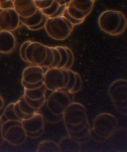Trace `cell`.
I'll return each instance as SVG.
<instances>
[{
	"instance_id": "cell-36",
	"label": "cell",
	"mask_w": 127,
	"mask_h": 152,
	"mask_svg": "<svg viewBox=\"0 0 127 152\" xmlns=\"http://www.w3.org/2000/svg\"><path fill=\"white\" fill-rule=\"evenodd\" d=\"M14 0H12V2H14Z\"/></svg>"
},
{
	"instance_id": "cell-6",
	"label": "cell",
	"mask_w": 127,
	"mask_h": 152,
	"mask_svg": "<svg viewBox=\"0 0 127 152\" xmlns=\"http://www.w3.org/2000/svg\"><path fill=\"white\" fill-rule=\"evenodd\" d=\"M21 122L27 137L35 138L38 136L43 127V118L37 112L30 117L22 120Z\"/></svg>"
},
{
	"instance_id": "cell-27",
	"label": "cell",
	"mask_w": 127,
	"mask_h": 152,
	"mask_svg": "<svg viewBox=\"0 0 127 152\" xmlns=\"http://www.w3.org/2000/svg\"><path fill=\"white\" fill-rule=\"evenodd\" d=\"M67 5H60L59 7L52 15L49 18H56L60 17L62 16L63 13L64 12L65 10L67 7Z\"/></svg>"
},
{
	"instance_id": "cell-10",
	"label": "cell",
	"mask_w": 127,
	"mask_h": 152,
	"mask_svg": "<svg viewBox=\"0 0 127 152\" xmlns=\"http://www.w3.org/2000/svg\"><path fill=\"white\" fill-rule=\"evenodd\" d=\"M16 38L11 32L0 31V53L8 54L14 50Z\"/></svg>"
},
{
	"instance_id": "cell-16",
	"label": "cell",
	"mask_w": 127,
	"mask_h": 152,
	"mask_svg": "<svg viewBox=\"0 0 127 152\" xmlns=\"http://www.w3.org/2000/svg\"><path fill=\"white\" fill-rule=\"evenodd\" d=\"M55 47L59 52L61 57V61L57 68L60 69H63L67 63L68 58L67 51L64 46H57Z\"/></svg>"
},
{
	"instance_id": "cell-3",
	"label": "cell",
	"mask_w": 127,
	"mask_h": 152,
	"mask_svg": "<svg viewBox=\"0 0 127 152\" xmlns=\"http://www.w3.org/2000/svg\"><path fill=\"white\" fill-rule=\"evenodd\" d=\"M122 13L114 10L103 11L98 18L99 27L105 33L112 35L119 26Z\"/></svg>"
},
{
	"instance_id": "cell-19",
	"label": "cell",
	"mask_w": 127,
	"mask_h": 152,
	"mask_svg": "<svg viewBox=\"0 0 127 152\" xmlns=\"http://www.w3.org/2000/svg\"><path fill=\"white\" fill-rule=\"evenodd\" d=\"M127 26V20L125 16L124 15L123 13H122V16H121V19L120 23L119 26H118L117 29L112 34V36H117L120 35L126 28Z\"/></svg>"
},
{
	"instance_id": "cell-2",
	"label": "cell",
	"mask_w": 127,
	"mask_h": 152,
	"mask_svg": "<svg viewBox=\"0 0 127 152\" xmlns=\"http://www.w3.org/2000/svg\"><path fill=\"white\" fill-rule=\"evenodd\" d=\"M44 28L50 37L59 41L67 39L72 31L64 21L62 16L48 17Z\"/></svg>"
},
{
	"instance_id": "cell-35",
	"label": "cell",
	"mask_w": 127,
	"mask_h": 152,
	"mask_svg": "<svg viewBox=\"0 0 127 152\" xmlns=\"http://www.w3.org/2000/svg\"><path fill=\"white\" fill-rule=\"evenodd\" d=\"M35 1H43V0H35Z\"/></svg>"
},
{
	"instance_id": "cell-4",
	"label": "cell",
	"mask_w": 127,
	"mask_h": 152,
	"mask_svg": "<svg viewBox=\"0 0 127 152\" xmlns=\"http://www.w3.org/2000/svg\"><path fill=\"white\" fill-rule=\"evenodd\" d=\"M27 62L40 66L45 61L47 55V46L40 42H31L26 48Z\"/></svg>"
},
{
	"instance_id": "cell-34",
	"label": "cell",
	"mask_w": 127,
	"mask_h": 152,
	"mask_svg": "<svg viewBox=\"0 0 127 152\" xmlns=\"http://www.w3.org/2000/svg\"><path fill=\"white\" fill-rule=\"evenodd\" d=\"M3 10V9L0 8V13L2 11V10ZM2 31V30H1V29H0V31Z\"/></svg>"
},
{
	"instance_id": "cell-20",
	"label": "cell",
	"mask_w": 127,
	"mask_h": 152,
	"mask_svg": "<svg viewBox=\"0 0 127 152\" xmlns=\"http://www.w3.org/2000/svg\"><path fill=\"white\" fill-rule=\"evenodd\" d=\"M26 103L30 106L32 108L36 110H38L42 107L45 102V97L39 100H33L23 97Z\"/></svg>"
},
{
	"instance_id": "cell-30",
	"label": "cell",
	"mask_w": 127,
	"mask_h": 152,
	"mask_svg": "<svg viewBox=\"0 0 127 152\" xmlns=\"http://www.w3.org/2000/svg\"><path fill=\"white\" fill-rule=\"evenodd\" d=\"M60 5H68L72 0H55Z\"/></svg>"
},
{
	"instance_id": "cell-24",
	"label": "cell",
	"mask_w": 127,
	"mask_h": 152,
	"mask_svg": "<svg viewBox=\"0 0 127 152\" xmlns=\"http://www.w3.org/2000/svg\"><path fill=\"white\" fill-rule=\"evenodd\" d=\"M32 41H26L23 42L21 45L20 49V55L21 58L23 61L27 62V60L26 57V51L28 45Z\"/></svg>"
},
{
	"instance_id": "cell-14",
	"label": "cell",
	"mask_w": 127,
	"mask_h": 152,
	"mask_svg": "<svg viewBox=\"0 0 127 152\" xmlns=\"http://www.w3.org/2000/svg\"><path fill=\"white\" fill-rule=\"evenodd\" d=\"M67 9L69 14L73 18L77 20H85L86 18L85 14L75 8L71 2L67 5Z\"/></svg>"
},
{
	"instance_id": "cell-37",
	"label": "cell",
	"mask_w": 127,
	"mask_h": 152,
	"mask_svg": "<svg viewBox=\"0 0 127 152\" xmlns=\"http://www.w3.org/2000/svg\"><path fill=\"white\" fill-rule=\"evenodd\" d=\"M93 1H95V0H93Z\"/></svg>"
},
{
	"instance_id": "cell-26",
	"label": "cell",
	"mask_w": 127,
	"mask_h": 152,
	"mask_svg": "<svg viewBox=\"0 0 127 152\" xmlns=\"http://www.w3.org/2000/svg\"><path fill=\"white\" fill-rule=\"evenodd\" d=\"M48 18V17H47V16L44 15L42 21H41V23H40L39 24L37 25L36 26L27 28L28 29H29V30L31 31H36L39 30L40 29L45 27L46 23V22Z\"/></svg>"
},
{
	"instance_id": "cell-21",
	"label": "cell",
	"mask_w": 127,
	"mask_h": 152,
	"mask_svg": "<svg viewBox=\"0 0 127 152\" xmlns=\"http://www.w3.org/2000/svg\"><path fill=\"white\" fill-rule=\"evenodd\" d=\"M65 47L67 51L68 58L67 63L63 69H65V70H69L73 65L74 62V54L72 50L70 48L67 47L65 46Z\"/></svg>"
},
{
	"instance_id": "cell-18",
	"label": "cell",
	"mask_w": 127,
	"mask_h": 152,
	"mask_svg": "<svg viewBox=\"0 0 127 152\" xmlns=\"http://www.w3.org/2000/svg\"><path fill=\"white\" fill-rule=\"evenodd\" d=\"M60 6L59 4L54 0V2L51 6L48 8L41 10V11L44 15L49 17L56 12Z\"/></svg>"
},
{
	"instance_id": "cell-17",
	"label": "cell",
	"mask_w": 127,
	"mask_h": 152,
	"mask_svg": "<svg viewBox=\"0 0 127 152\" xmlns=\"http://www.w3.org/2000/svg\"><path fill=\"white\" fill-rule=\"evenodd\" d=\"M54 53L51 47L47 46V55L45 61L40 66L42 67L49 68L54 63Z\"/></svg>"
},
{
	"instance_id": "cell-25",
	"label": "cell",
	"mask_w": 127,
	"mask_h": 152,
	"mask_svg": "<svg viewBox=\"0 0 127 152\" xmlns=\"http://www.w3.org/2000/svg\"><path fill=\"white\" fill-rule=\"evenodd\" d=\"M54 0H43L40 1H35L38 9L42 10L48 8L52 5Z\"/></svg>"
},
{
	"instance_id": "cell-11",
	"label": "cell",
	"mask_w": 127,
	"mask_h": 152,
	"mask_svg": "<svg viewBox=\"0 0 127 152\" xmlns=\"http://www.w3.org/2000/svg\"><path fill=\"white\" fill-rule=\"evenodd\" d=\"M94 2L93 0H72L71 1L73 6L84 13L86 17L92 11Z\"/></svg>"
},
{
	"instance_id": "cell-8",
	"label": "cell",
	"mask_w": 127,
	"mask_h": 152,
	"mask_svg": "<svg viewBox=\"0 0 127 152\" xmlns=\"http://www.w3.org/2000/svg\"><path fill=\"white\" fill-rule=\"evenodd\" d=\"M13 2V8L20 17H30L38 9L35 0H14Z\"/></svg>"
},
{
	"instance_id": "cell-32",
	"label": "cell",
	"mask_w": 127,
	"mask_h": 152,
	"mask_svg": "<svg viewBox=\"0 0 127 152\" xmlns=\"http://www.w3.org/2000/svg\"><path fill=\"white\" fill-rule=\"evenodd\" d=\"M5 104L4 99L0 96V111L2 110Z\"/></svg>"
},
{
	"instance_id": "cell-13",
	"label": "cell",
	"mask_w": 127,
	"mask_h": 152,
	"mask_svg": "<svg viewBox=\"0 0 127 152\" xmlns=\"http://www.w3.org/2000/svg\"><path fill=\"white\" fill-rule=\"evenodd\" d=\"M45 88L44 85L34 89L24 88L23 97L31 100H39L45 97Z\"/></svg>"
},
{
	"instance_id": "cell-31",
	"label": "cell",
	"mask_w": 127,
	"mask_h": 152,
	"mask_svg": "<svg viewBox=\"0 0 127 152\" xmlns=\"http://www.w3.org/2000/svg\"><path fill=\"white\" fill-rule=\"evenodd\" d=\"M63 17V20H64V21L66 23V24L68 25V26H69V28H70V29H71V30L73 31L74 26L73 24H72L71 23H70V21H69L67 19Z\"/></svg>"
},
{
	"instance_id": "cell-7",
	"label": "cell",
	"mask_w": 127,
	"mask_h": 152,
	"mask_svg": "<svg viewBox=\"0 0 127 152\" xmlns=\"http://www.w3.org/2000/svg\"><path fill=\"white\" fill-rule=\"evenodd\" d=\"M44 75L42 67L37 65H32L23 70L21 81L28 85H36L43 81Z\"/></svg>"
},
{
	"instance_id": "cell-29",
	"label": "cell",
	"mask_w": 127,
	"mask_h": 152,
	"mask_svg": "<svg viewBox=\"0 0 127 152\" xmlns=\"http://www.w3.org/2000/svg\"><path fill=\"white\" fill-rule=\"evenodd\" d=\"M3 123V122L2 119V118L0 116V145L2 144L4 140L2 132Z\"/></svg>"
},
{
	"instance_id": "cell-15",
	"label": "cell",
	"mask_w": 127,
	"mask_h": 152,
	"mask_svg": "<svg viewBox=\"0 0 127 152\" xmlns=\"http://www.w3.org/2000/svg\"><path fill=\"white\" fill-rule=\"evenodd\" d=\"M14 103H10L7 106L4 112V115L8 120L21 121L16 116L14 110Z\"/></svg>"
},
{
	"instance_id": "cell-28",
	"label": "cell",
	"mask_w": 127,
	"mask_h": 152,
	"mask_svg": "<svg viewBox=\"0 0 127 152\" xmlns=\"http://www.w3.org/2000/svg\"><path fill=\"white\" fill-rule=\"evenodd\" d=\"M0 8L5 9L13 8V2L12 0L0 3Z\"/></svg>"
},
{
	"instance_id": "cell-23",
	"label": "cell",
	"mask_w": 127,
	"mask_h": 152,
	"mask_svg": "<svg viewBox=\"0 0 127 152\" xmlns=\"http://www.w3.org/2000/svg\"><path fill=\"white\" fill-rule=\"evenodd\" d=\"M51 47L54 53V63L50 68H57L61 61V55L58 50L55 48V47Z\"/></svg>"
},
{
	"instance_id": "cell-9",
	"label": "cell",
	"mask_w": 127,
	"mask_h": 152,
	"mask_svg": "<svg viewBox=\"0 0 127 152\" xmlns=\"http://www.w3.org/2000/svg\"><path fill=\"white\" fill-rule=\"evenodd\" d=\"M14 110L16 116L21 121L27 118L37 112L26 103L23 97L14 103Z\"/></svg>"
},
{
	"instance_id": "cell-1",
	"label": "cell",
	"mask_w": 127,
	"mask_h": 152,
	"mask_svg": "<svg viewBox=\"0 0 127 152\" xmlns=\"http://www.w3.org/2000/svg\"><path fill=\"white\" fill-rule=\"evenodd\" d=\"M3 137L11 145L19 146L25 142L27 136L21 121L8 120L3 123Z\"/></svg>"
},
{
	"instance_id": "cell-22",
	"label": "cell",
	"mask_w": 127,
	"mask_h": 152,
	"mask_svg": "<svg viewBox=\"0 0 127 152\" xmlns=\"http://www.w3.org/2000/svg\"><path fill=\"white\" fill-rule=\"evenodd\" d=\"M62 17L70 21L74 26L81 24L85 20H77L72 17L68 12L67 7L63 13Z\"/></svg>"
},
{
	"instance_id": "cell-12",
	"label": "cell",
	"mask_w": 127,
	"mask_h": 152,
	"mask_svg": "<svg viewBox=\"0 0 127 152\" xmlns=\"http://www.w3.org/2000/svg\"><path fill=\"white\" fill-rule=\"evenodd\" d=\"M44 15L41 10L37 9L33 15L28 18L20 17V21L26 27H31L37 26L42 21Z\"/></svg>"
},
{
	"instance_id": "cell-33",
	"label": "cell",
	"mask_w": 127,
	"mask_h": 152,
	"mask_svg": "<svg viewBox=\"0 0 127 152\" xmlns=\"http://www.w3.org/2000/svg\"><path fill=\"white\" fill-rule=\"evenodd\" d=\"M10 1V0H0V3L6 2V1Z\"/></svg>"
},
{
	"instance_id": "cell-5",
	"label": "cell",
	"mask_w": 127,
	"mask_h": 152,
	"mask_svg": "<svg viewBox=\"0 0 127 152\" xmlns=\"http://www.w3.org/2000/svg\"><path fill=\"white\" fill-rule=\"evenodd\" d=\"M20 16L13 8L5 9L0 13V29L2 31H13L18 27Z\"/></svg>"
}]
</instances>
